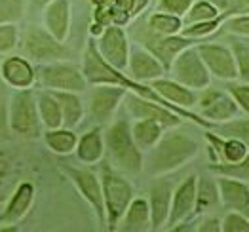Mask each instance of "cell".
Listing matches in <instances>:
<instances>
[{
    "instance_id": "cell-1",
    "label": "cell",
    "mask_w": 249,
    "mask_h": 232,
    "mask_svg": "<svg viewBox=\"0 0 249 232\" xmlns=\"http://www.w3.org/2000/svg\"><path fill=\"white\" fill-rule=\"evenodd\" d=\"M198 141L187 131L171 129L160 137V141L148 150L143 168L150 175H164L185 166L198 154Z\"/></svg>"
},
{
    "instance_id": "cell-2",
    "label": "cell",
    "mask_w": 249,
    "mask_h": 232,
    "mask_svg": "<svg viewBox=\"0 0 249 232\" xmlns=\"http://www.w3.org/2000/svg\"><path fill=\"white\" fill-rule=\"evenodd\" d=\"M105 148L112 160V164L120 171L137 173L143 169V154L137 147L131 126L127 120H116L105 131Z\"/></svg>"
},
{
    "instance_id": "cell-3",
    "label": "cell",
    "mask_w": 249,
    "mask_h": 232,
    "mask_svg": "<svg viewBox=\"0 0 249 232\" xmlns=\"http://www.w3.org/2000/svg\"><path fill=\"white\" fill-rule=\"evenodd\" d=\"M131 35L137 42L141 44L145 50H148L154 57H158L162 65L166 67L169 72L171 65L175 61V57L188 46H192V38H187L183 35H173V36H166V35H158L150 29L148 21H137L131 27Z\"/></svg>"
},
{
    "instance_id": "cell-4",
    "label": "cell",
    "mask_w": 249,
    "mask_h": 232,
    "mask_svg": "<svg viewBox=\"0 0 249 232\" xmlns=\"http://www.w3.org/2000/svg\"><path fill=\"white\" fill-rule=\"evenodd\" d=\"M42 120L38 112L36 95L23 88L12 95L10 101V127L14 133L25 139H36L42 133Z\"/></svg>"
},
{
    "instance_id": "cell-5",
    "label": "cell",
    "mask_w": 249,
    "mask_h": 232,
    "mask_svg": "<svg viewBox=\"0 0 249 232\" xmlns=\"http://www.w3.org/2000/svg\"><path fill=\"white\" fill-rule=\"evenodd\" d=\"M101 183H103L105 210H107V229L114 231L118 229L125 210L133 200V189L122 175H118L110 168H103Z\"/></svg>"
},
{
    "instance_id": "cell-6",
    "label": "cell",
    "mask_w": 249,
    "mask_h": 232,
    "mask_svg": "<svg viewBox=\"0 0 249 232\" xmlns=\"http://www.w3.org/2000/svg\"><path fill=\"white\" fill-rule=\"evenodd\" d=\"M173 80L181 82L183 86H187L190 89H206L211 80V72H209L208 65L204 63L198 48L188 46L185 48L171 65L169 69Z\"/></svg>"
},
{
    "instance_id": "cell-7",
    "label": "cell",
    "mask_w": 249,
    "mask_h": 232,
    "mask_svg": "<svg viewBox=\"0 0 249 232\" xmlns=\"http://www.w3.org/2000/svg\"><path fill=\"white\" fill-rule=\"evenodd\" d=\"M38 80L46 89H53V91L80 93L88 86V80L80 69H76L74 65L59 63V61L42 65L38 69Z\"/></svg>"
},
{
    "instance_id": "cell-8",
    "label": "cell",
    "mask_w": 249,
    "mask_h": 232,
    "mask_svg": "<svg viewBox=\"0 0 249 232\" xmlns=\"http://www.w3.org/2000/svg\"><path fill=\"white\" fill-rule=\"evenodd\" d=\"M23 50L35 61H59L67 57V50L48 29L29 25L23 33Z\"/></svg>"
},
{
    "instance_id": "cell-9",
    "label": "cell",
    "mask_w": 249,
    "mask_h": 232,
    "mask_svg": "<svg viewBox=\"0 0 249 232\" xmlns=\"http://www.w3.org/2000/svg\"><path fill=\"white\" fill-rule=\"evenodd\" d=\"M67 175L71 181L76 185L78 192L84 196V200L91 206L97 221L101 227H107V210H105V196H103V183L101 179L89 171L82 168H65Z\"/></svg>"
},
{
    "instance_id": "cell-10",
    "label": "cell",
    "mask_w": 249,
    "mask_h": 232,
    "mask_svg": "<svg viewBox=\"0 0 249 232\" xmlns=\"http://www.w3.org/2000/svg\"><path fill=\"white\" fill-rule=\"evenodd\" d=\"M125 107H127V112L135 118V120H141V118H148V120H156L160 122L164 127H175L181 126L183 122V116L173 112L171 108L160 105L156 101H150L146 97H141L133 91H127L125 93Z\"/></svg>"
},
{
    "instance_id": "cell-11",
    "label": "cell",
    "mask_w": 249,
    "mask_h": 232,
    "mask_svg": "<svg viewBox=\"0 0 249 232\" xmlns=\"http://www.w3.org/2000/svg\"><path fill=\"white\" fill-rule=\"evenodd\" d=\"M196 194H198V175H188L187 179L173 190L167 229H171V231L179 229L185 221H188L194 215Z\"/></svg>"
},
{
    "instance_id": "cell-12",
    "label": "cell",
    "mask_w": 249,
    "mask_h": 232,
    "mask_svg": "<svg viewBox=\"0 0 249 232\" xmlns=\"http://www.w3.org/2000/svg\"><path fill=\"white\" fill-rule=\"evenodd\" d=\"M198 105L202 108V116L213 124H225L229 120L238 118L240 114V107L230 93L215 91L209 88L204 89V95L198 99Z\"/></svg>"
},
{
    "instance_id": "cell-13",
    "label": "cell",
    "mask_w": 249,
    "mask_h": 232,
    "mask_svg": "<svg viewBox=\"0 0 249 232\" xmlns=\"http://www.w3.org/2000/svg\"><path fill=\"white\" fill-rule=\"evenodd\" d=\"M196 48L213 76H217L219 80H227V82H234L238 78V67H236V59L230 48L211 42L200 44Z\"/></svg>"
},
{
    "instance_id": "cell-14",
    "label": "cell",
    "mask_w": 249,
    "mask_h": 232,
    "mask_svg": "<svg viewBox=\"0 0 249 232\" xmlns=\"http://www.w3.org/2000/svg\"><path fill=\"white\" fill-rule=\"evenodd\" d=\"M97 48L101 52L107 63L112 67L124 71L129 63V46H127V36L122 31L120 25H108L105 31L99 35Z\"/></svg>"
},
{
    "instance_id": "cell-15",
    "label": "cell",
    "mask_w": 249,
    "mask_h": 232,
    "mask_svg": "<svg viewBox=\"0 0 249 232\" xmlns=\"http://www.w3.org/2000/svg\"><path fill=\"white\" fill-rule=\"evenodd\" d=\"M127 89L122 86L114 84H97V88L91 91L89 97V112L91 116L103 124L107 120L112 118V114L116 112L118 105L122 103V99H125Z\"/></svg>"
},
{
    "instance_id": "cell-16",
    "label": "cell",
    "mask_w": 249,
    "mask_h": 232,
    "mask_svg": "<svg viewBox=\"0 0 249 232\" xmlns=\"http://www.w3.org/2000/svg\"><path fill=\"white\" fill-rule=\"evenodd\" d=\"M129 74L137 82H152L166 74V67L145 48H135L129 54Z\"/></svg>"
},
{
    "instance_id": "cell-17",
    "label": "cell",
    "mask_w": 249,
    "mask_h": 232,
    "mask_svg": "<svg viewBox=\"0 0 249 232\" xmlns=\"http://www.w3.org/2000/svg\"><path fill=\"white\" fill-rule=\"evenodd\" d=\"M217 187H219V198L221 204L230 211H240L249 213V185L248 181L232 179L219 175L217 177Z\"/></svg>"
},
{
    "instance_id": "cell-18",
    "label": "cell",
    "mask_w": 249,
    "mask_h": 232,
    "mask_svg": "<svg viewBox=\"0 0 249 232\" xmlns=\"http://www.w3.org/2000/svg\"><path fill=\"white\" fill-rule=\"evenodd\" d=\"M171 198H173V190L169 183H156L150 189L148 204H150V217H152V231H160L167 227Z\"/></svg>"
},
{
    "instance_id": "cell-19",
    "label": "cell",
    "mask_w": 249,
    "mask_h": 232,
    "mask_svg": "<svg viewBox=\"0 0 249 232\" xmlns=\"http://www.w3.org/2000/svg\"><path fill=\"white\" fill-rule=\"evenodd\" d=\"M44 21L46 29L59 40L65 42L71 31V8H69V0H53L46 6V14H44Z\"/></svg>"
},
{
    "instance_id": "cell-20",
    "label": "cell",
    "mask_w": 249,
    "mask_h": 232,
    "mask_svg": "<svg viewBox=\"0 0 249 232\" xmlns=\"http://www.w3.org/2000/svg\"><path fill=\"white\" fill-rule=\"evenodd\" d=\"M0 74L6 80V84L14 86V88H31L35 84L36 72L31 67V63L23 57H8L0 65Z\"/></svg>"
},
{
    "instance_id": "cell-21",
    "label": "cell",
    "mask_w": 249,
    "mask_h": 232,
    "mask_svg": "<svg viewBox=\"0 0 249 232\" xmlns=\"http://www.w3.org/2000/svg\"><path fill=\"white\" fill-rule=\"evenodd\" d=\"M33 198H35V187L31 183H21L14 192L12 200L8 202V206L2 211L0 223L2 225H14V223L21 221L27 215V211L31 210Z\"/></svg>"
},
{
    "instance_id": "cell-22",
    "label": "cell",
    "mask_w": 249,
    "mask_h": 232,
    "mask_svg": "<svg viewBox=\"0 0 249 232\" xmlns=\"http://www.w3.org/2000/svg\"><path fill=\"white\" fill-rule=\"evenodd\" d=\"M118 229L125 232L150 231L152 229V217H150V204H148V200H145V198H133L129 208L125 210Z\"/></svg>"
},
{
    "instance_id": "cell-23",
    "label": "cell",
    "mask_w": 249,
    "mask_h": 232,
    "mask_svg": "<svg viewBox=\"0 0 249 232\" xmlns=\"http://www.w3.org/2000/svg\"><path fill=\"white\" fill-rule=\"evenodd\" d=\"M152 88L164 97L169 103L179 107H188L196 105L198 103V97L194 93V89H190L187 86H183L177 80H166V78H158V80H152Z\"/></svg>"
},
{
    "instance_id": "cell-24",
    "label": "cell",
    "mask_w": 249,
    "mask_h": 232,
    "mask_svg": "<svg viewBox=\"0 0 249 232\" xmlns=\"http://www.w3.org/2000/svg\"><path fill=\"white\" fill-rule=\"evenodd\" d=\"M105 137L99 127L89 129L88 133H84L78 139L76 145V156L84 164H97L105 154Z\"/></svg>"
},
{
    "instance_id": "cell-25",
    "label": "cell",
    "mask_w": 249,
    "mask_h": 232,
    "mask_svg": "<svg viewBox=\"0 0 249 232\" xmlns=\"http://www.w3.org/2000/svg\"><path fill=\"white\" fill-rule=\"evenodd\" d=\"M38 101V112H40V120L46 129H57L63 127V112L61 105L55 97V93L52 89L40 91L36 95Z\"/></svg>"
},
{
    "instance_id": "cell-26",
    "label": "cell",
    "mask_w": 249,
    "mask_h": 232,
    "mask_svg": "<svg viewBox=\"0 0 249 232\" xmlns=\"http://www.w3.org/2000/svg\"><path fill=\"white\" fill-rule=\"evenodd\" d=\"M131 133H133V139H135L137 147L148 152L150 148L160 141V137L164 135V126L160 122H156V120L141 118V120H135L133 122Z\"/></svg>"
},
{
    "instance_id": "cell-27",
    "label": "cell",
    "mask_w": 249,
    "mask_h": 232,
    "mask_svg": "<svg viewBox=\"0 0 249 232\" xmlns=\"http://www.w3.org/2000/svg\"><path fill=\"white\" fill-rule=\"evenodd\" d=\"M53 91V89H52ZM59 105H61L63 112V127H76L80 124L84 116V107L80 97L76 95V91H53Z\"/></svg>"
},
{
    "instance_id": "cell-28",
    "label": "cell",
    "mask_w": 249,
    "mask_h": 232,
    "mask_svg": "<svg viewBox=\"0 0 249 232\" xmlns=\"http://www.w3.org/2000/svg\"><path fill=\"white\" fill-rule=\"evenodd\" d=\"M221 202L217 179L211 177H198V194H196V210L194 215H202L208 210L215 208Z\"/></svg>"
},
{
    "instance_id": "cell-29",
    "label": "cell",
    "mask_w": 249,
    "mask_h": 232,
    "mask_svg": "<svg viewBox=\"0 0 249 232\" xmlns=\"http://www.w3.org/2000/svg\"><path fill=\"white\" fill-rule=\"evenodd\" d=\"M44 141L46 145L57 154H71L72 150H76L78 145V137L72 129L69 127H57V129H48L44 133Z\"/></svg>"
},
{
    "instance_id": "cell-30",
    "label": "cell",
    "mask_w": 249,
    "mask_h": 232,
    "mask_svg": "<svg viewBox=\"0 0 249 232\" xmlns=\"http://www.w3.org/2000/svg\"><path fill=\"white\" fill-rule=\"evenodd\" d=\"M148 25L154 33L158 35H166V36H173V35H181L183 31V25L185 21L179 18V16H173V14H166V12H158V14H152L148 19Z\"/></svg>"
},
{
    "instance_id": "cell-31",
    "label": "cell",
    "mask_w": 249,
    "mask_h": 232,
    "mask_svg": "<svg viewBox=\"0 0 249 232\" xmlns=\"http://www.w3.org/2000/svg\"><path fill=\"white\" fill-rule=\"evenodd\" d=\"M232 18V14L229 12H221L217 18H213V19H209V21H202V23H192V25H187V27H183V31H181V35L183 36H187V38H204V36H209V35H213L221 25H225V21Z\"/></svg>"
},
{
    "instance_id": "cell-32",
    "label": "cell",
    "mask_w": 249,
    "mask_h": 232,
    "mask_svg": "<svg viewBox=\"0 0 249 232\" xmlns=\"http://www.w3.org/2000/svg\"><path fill=\"white\" fill-rule=\"evenodd\" d=\"M209 171L249 183V154L246 158H242L240 162H215L209 166Z\"/></svg>"
},
{
    "instance_id": "cell-33",
    "label": "cell",
    "mask_w": 249,
    "mask_h": 232,
    "mask_svg": "<svg viewBox=\"0 0 249 232\" xmlns=\"http://www.w3.org/2000/svg\"><path fill=\"white\" fill-rule=\"evenodd\" d=\"M219 14H221V12H219L209 0H202V2L192 4V8L185 14V23H187V25H192V23L209 21V19L217 18Z\"/></svg>"
},
{
    "instance_id": "cell-34",
    "label": "cell",
    "mask_w": 249,
    "mask_h": 232,
    "mask_svg": "<svg viewBox=\"0 0 249 232\" xmlns=\"http://www.w3.org/2000/svg\"><path fill=\"white\" fill-rule=\"evenodd\" d=\"M230 50L234 54L236 59V67H238V78L242 82L249 84V46L240 40H234L230 44Z\"/></svg>"
},
{
    "instance_id": "cell-35",
    "label": "cell",
    "mask_w": 249,
    "mask_h": 232,
    "mask_svg": "<svg viewBox=\"0 0 249 232\" xmlns=\"http://www.w3.org/2000/svg\"><path fill=\"white\" fill-rule=\"evenodd\" d=\"M223 137H236L249 147V118H234L221 126Z\"/></svg>"
},
{
    "instance_id": "cell-36",
    "label": "cell",
    "mask_w": 249,
    "mask_h": 232,
    "mask_svg": "<svg viewBox=\"0 0 249 232\" xmlns=\"http://www.w3.org/2000/svg\"><path fill=\"white\" fill-rule=\"evenodd\" d=\"M23 16V4L21 0H0V25L2 23H14Z\"/></svg>"
},
{
    "instance_id": "cell-37",
    "label": "cell",
    "mask_w": 249,
    "mask_h": 232,
    "mask_svg": "<svg viewBox=\"0 0 249 232\" xmlns=\"http://www.w3.org/2000/svg\"><path fill=\"white\" fill-rule=\"evenodd\" d=\"M223 232H249V217L240 211H230L223 219Z\"/></svg>"
},
{
    "instance_id": "cell-38",
    "label": "cell",
    "mask_w": 249,
    "mask_h": 232,
    "mask_svg": "<svg viewBox=\"0 0 249 232\" xmlns=\"http://www.w3.org/2000/svg\"><path fill=\"white\" fill-rule=\"evenodd\" d=\"M18 46V29L14 23H2L0 25V54L10 52Z\"/></svg>"
},
{
    "instance_id": "cell-39",
    "label": "cell",
    "mask_w": 249,
    "mask_h": 232,
    "mask_svg": "<svg viewBox=\"0 0 249 232\" xmlns=\"http://www.w3.org/2000/svg\"><path fill=\"white\" fill-rule=\"evenodd\" d=\"M10 108H8V95L0 86V143L10 139Z\"/></svg>"
},
{
    "instance_id": "cell-40",
    "label": "cell",
    "mask_w": 249,
    "mask_h": 232,
    "mask_svg": "<svg viewBox=\"0 0 249 232\" xmlns=\"http://www.w3.org/2000/svg\"><path fill=\"white\" fill-rule=\"evenodd\" d=\"M225 27L229 33L240 35V36H248L249 38V14H236L225 21Z\"/></svg>"
},
{
    "instance_id": "cell-41",
    "label": "cell",
    "mask_w": 249,
    "mask_h": 232,
    "mask_svg": "<svg viewBox=\"0 0 249 232\" xmlns=\"http://www.w3.org/2000/svg\"><path fill=\"white\" fill-rule=\"evenodd\" d=\"M229 93L236 99V103L240 107V110L249 116V84L242 82V84H230Z\"/></svg>"
},
{
    "instance_id": "cell-42",
    "label": "cell",
    "mask_w": 249,
    "mask_h": 232,
    "mask_svg": "<svg viewBox=\"0 0 249 232\" xmlns=\"http://www.w3.org/2000/svg\"><path fill=\"white\" fill-rule=\"evenodd\" d=\"M219 12H229L232 16L249 12V0H209Z\"/></svg>"
},
{
    "instance_id": "cell-43",
    "label": "cell",
    "mask_w": 249,
    "mask_h": 232,
    "mask_svg": "<svg viewBox=\"0 0 249 232\" xmlns=\"http://www.w3.org/2000/svg\"><path fill=\"white\" fill-rule=\"evenodd\" d=\"M192 0H160V12L173 14V16H185L192 8Z\"/></svg>"
},
{
    "instance_id": "cell-44",
    "label": "cell",
    "mask_w": 249,
    "mask_h": 232,
    "mask_svg": "<svg viewBox=\"0 0 249 232\" xmlns=\"http://www.w3.org/2000/svg\"><path fill=\"white\" fill-rule=\"evenodd\" d=\"M198 232H223V221L215 219V217H208L204 219L198 227H196Z\"/></svg>"
},
{
    "instance_id": "cell-45",
    "label": "cell",
    "mask_w": 249,
    "mask_h": 232,
    "mask_svg": "<svg viewBox=\"0 0 249 232\" xmlns=\"http://www.w3.org/2000/svg\"><path fill=\"white\" fill-rule=\"evenodd\" d=\"M112 6H114L118 12H124L129 18H133V16H135V8H137V0H114Z\"/></svg>"
},
{
    "instance_id": "cell-46",
    "label": "cell",
    "mask_w": 249,
    "mask_h": 232,
    "mask_svg": "<svg viewBox=\"0 0 249 232\" xmlns=\"http://www.w3.org/2000/svg\"><path fill=\"white\" fill-rule=\"evenodd\" d=\"M95 8H108V6H112L114 4V0H89Z\"/></svg>"
},
{
    "instance_id": "cell-47",
    "label": "cell",
    "mask_w": 249,
    "mask_h": 232,
    "mask_svg": "<svg viewBox=\"0 0 249 232\" xmlns=\"http://www.w3.org/2000/svg\"><path fill=\"white\" fill-rule=\"evenodd\" d=\"M146 4H148V0H137V8H135V16H139V14H141V10L145 8Z\"/></svg>"
},
{
    "instance_id": "cell-48",
    "label": "cell",
    "mask_w": 249,
    "mask_h": 232,
    "mask_svg": "<svg viewBox=\"0 0 249 232\" xmlns=\"http://www.w3.org/2000/svg\"><path fill=\"white\" fill-rule=\"evenodd\" d=\"M50 2H53V0H33V4H36V6H48Z\"/></svg>"
}]
</instances>
